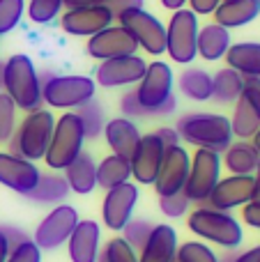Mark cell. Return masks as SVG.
Returning a JSON list of instances; mask_svg holds the SVG:
<instances>
[{"mask_svg": "<svg viewBox=\"0 0 260 262\" xmlns=\"http://www.w3.org/2000/svg\"><path fill=\"white\" fill-rule=\"evenodd\" d=\"M78 221H81V219H78L76 207H72V205H67V203L55 205L39 221V226L35 228L32 242H35L41 251H55L67 244V239L72 237Z\"/></svg>", "mask_w": 260, "mask_h": 262, "instance_id": "11", "label": "cell"}, {"mask_svg": "<svg viewBox=\"0 0 260 262\" xmlns=\"http://www.w3.org/2000/svg\"><path fill=\"white\" fill-rule=\"evenodd\" d=\"M5 88V60H0V92Z\"/></svg>", "mask_w": 260, "mask_h": 262, "instance_id": "54", "label": "cell"}, {"mask_svg": "<svg viewBox=\"0 0 260 262\" xmlns=\"http://www.w3.org/2000/svg\"><path fill=\"white\" fill-rule=\"evenodd\" d=\"M53 127L55 115L49 108H37L32 113H26V118L16 124V131L9 138V152L28 161L44 159L51 136H53Z\"/></svg>", "mask_w": 260, "mask_h": 262, "instance_id": "5", "label": "cell"}, {"mask_svg": "<svg viewBox=\"0 0 260 262\" xmlns=\"http://www.w3.org/2000/svg\"><path fill=\"white\" fill-rule=\"evenodd\" d=\"M175 262H219V255L205 244V242H184L178 246L175 253Z\"/></svg>", "mask_w": 260, "mask_h": 262, "instance_id": "35", "label": "cell"}, {"mask_svg": "<svg viewBox=\"0 0 260 262\" xmlns=\"http://www.w3.org/2000/svg\"><path fill=\"white\" fill-rule=\"evenodd\" d=\"M74 113L78 115L81 120V127H83V134H85V140H95L104 134V127H106V113H104V106L99 104L97 99H90L76 108Z\"/></svg>", "mask_w": 260, "mask_h": 262, "instance_id": "33", "label": "cell"}, {"mask_svg": "<svg viewBox=\"0 0 260 262\" xmlns=\"http://www.w3.org/2000/svg\"><path fill=\"white\" fill-rule=\"evenodd\" d=\"M9 255V244H7V237L3 235V230H0V262H5Z\"/></svg>", "mask_w": 260, "mask_h": 262, "instance_id": "53", "label": "cell"}, {"mask_svg": "<svg viewBox=\"0 0 260 262\" xmlns=\"http://www.w3.org/2000/svg\"><path fill=\"white\" fill-rule=\"evenodd\" d=\"M221 0H189V9H191L196 16H212L214 9L219 7Z\"/></svg>", "mask_w": 260, "mask_h": 262, "instance_id": "47", "label": "cell"}, {"mask_svg": "<svg viewBox=\"0 0 260 262\" xmlns=\"http://www.w3.org/2000/svg\"><path fill=\"white\" fill-rule=\"evenodd\" d=\"M85 51L92 60L104 62V60L124 58V55L138 53V44L120 23H113V26L104 28V30L97 32V35L88 37Z\"/></svg>", "mask_w": 260, "mask_h": 262, "instance_id": "14", "label": "cell"}, {"mask_svg": "<svg viewBox=\"0 0 260 262\" xmlns=\"http://www.w3.org/2000/svg\"><path fill=\"white\" fill-rule=\"evenodd\" d=\"M64 3L62 0H28L26 3V14L32 23L37 26H49L62 14Z\"/></svg>", "mask_w": 260, "mask_h": 262, "instance_id": "34", "label": "cell"}, {"mask_svg": "<svg viewBox=\"0 0 260 262\" xmlns=\"http://www.w3.org/2000/svg\"><path fill=\"white\" fill-rule=\"evenodd\" d=\"M69 191L76 195H88L97 189V163L90 152L83 149L72 163L62 170Z\"/></svg>", "mask_w": 260, "mask_h": 262, "instance_id": "23", "label": "cell"}, {"mask_svg": "<svg viewBox=\"0 0 260 262\" xmlns=\"http://www.w3.org/2000/svg\"><path fill=\"white\" fill-rule=\"evenodd\" d=\"M145 69H147L145 58H141L138 53L104 60L95 69V83L101 88H109V90L111 88H132V85H138Z\"/></svg>", "mask_w": 260, "mask_h": 262, "instance_id": "13", "label": "cell"}, {"mask_svg": "<svg viewBox=\"0 0 260 262\" xmlns=\"http://www.w3.org/2000/svg\"><path fill=\"white\" fill-rule=\"evenodd\" d=\"M189 166H191V154L182 147H166L164 161H161L159 175L155 180V191L159 195H173V193H182L184 184H187V175H189Z\"/></svg>", "mask_w": 260, "mask_h": 262, "instance_id": "16", "label": "cell"}, {"mask_svg": "<svg viewBox=\"0 0 260 262\" xmlns=\"http://www.w3.org/2000/svg\"><path fill=\"white\" fill-rule=\"evenodd\" d=\"M224 60H226V67L237 72L242 78H260V41H237V44H230Z\"/></svg>", "mask_w": 260, "mask_h": 262, "instance_id": "25", "label": "cell"}, {"mask_svg": "<svg viewBox=\"0 0 260 262\" xmlns=\"http://www.w3.org/2000/svg\"><path fill=\"white\" fill-rule=\"evenodd\" d=\"M242 85L244 78L237 72H233L230 67L216 69L212 74V99L216 104H235L242 97Z\"/></svg>", "mask_w": 260, "mask_h": 262, "instance_id": "31", "label": "cell"}, {"mask_svg": "<svg viewBox=\"0 0 260 262\" xmlns=\"http://www.w3.org/2000/svg\"><path fill=\"white\" fill-rule=\"evenodd\" d=\"M251 145H253V147H256V152L260 154V129L256 131V136H253V138H251Z\"/></svg>", "mask_w": 260, "mask_h": 262, "instance_id": "55", "label": "cell"}, {"mask_svg": "<svg viewBox=\"0 0 260 262\" xmlns=\"http://www.w3.org/2000/svg\"><path fill=\"white\" fill-rule=\"evenodd\" d=\"M5 262H41V249L32 239L21 242L18 246L9 249V255Z\"/></svg>", "mask_w": 260, "mask_h": 262, "instance_id": "41", "label": "cell"}, {"mask_svg": "<svg viewBox=\"0 0 260 262\" xmlns=\"http://www.w3.org/2000/svg\"><path fill=\"white\" fill-rule=\"evenodd\" d=\"M155 136L164 143V147H175V145H180L182 140H180V134L175 127H159L155 131Z\"/></svg>", "mask_w": 260, "mask_h": 262, "instance_id": "48", "label": "cell"}, {"mask_svg": "<svg viewBox=\"0 0 260 262\" xmlns=\"http://www.w3.org/2000/svg\"><path fill=\"white\" fill-rule=\"evenodd\" d=\"M187 228L203 242L216 244L226 251H237L244 242L242 223L230 212H219L207 205H198L187 219Z\"/></svg>", "mask_w": 260, "mask_h": 262, "instance_id": "3", "label": "cell"}, {"mask_svg": "<svg viewBox=\"0 0 260 262\" xmlns=\"http://www.w3.org/2000/svg\"><path fill=\"white\" fill-rule=\"evenodd\" d=\"M83 143H85V134H83L78 115L74 111H64L55 120L53 136H51L49 149H46L41 161L53 172H62L83 152Z\"/></svg>", "mask_w": 260, "mask_h": 262, "instance_id": "6", "label": "cell"}, {"mask_svg": "<svg viewBox=\"0 0 260 262\" xmlns=\"http://www.w3.org/2000/svg\"><path fill=\"white\" fill-rule=\"evenodd\" d=\"M164 154H166V147L155 136V131L141 136L132 159H129L134 182H136V184H147V186L155 184L157 175H159L161 161H164Z\"/></svg>", "mask_w": 260, "mask_h": 262, "instance_id": "17", "label": "cell"}, {"mask_svg": "<svg viewBox=\"0 0 260 262\" xmlns=\"http://www.w3.org/2000/svg\"><path fill=\"white\" fill-rule=\"evenodd\" d=\"M159 3H161V7L168 9V12H178V9L187 7L189 0H159Z\"/></svg>", "mask_w": 260, "mask_h": 262, "instance_id": "51", "label": "cell"}, {"mask_svg": "<svg viewBox=\"0 0 260 262\" xmlns=\"http://www.w3.org/2000/svg\"><path fill=\"white\" fill-rule=\"evenodd\" d=\"M120 111H122V118H127V120L147 118L145 108L141 106V101H138V97H136V90H127L120 97Z\"/></svg>", "mask_w": 260, "mask_h": 262, "instance_id": "42", "label": "cell"}, {"mask_svg": "<svg viewBox=\"0 0 260 262\" xmlns=\"http://www.w3.org/2000/svg\"><path fill=\"white\" fill-rule=\"evenodd\" d=\"M5 95L16 104V108L32 113L44 106L41 97V81L35 62L26 53H14L5 60Z\"/></svg>", "mask_w": 260, "mask_h": 262, "instance_id": "2", "label": "cell"}, {"mask_svg": "<svg viewBox=\"0 0 260 262\" xmlns=\"http://www.w3.org/2000/svg\"><path fill=\"white\" fill-rule=\"evenodd\" d=\"M189 207H191V200L184 195V191L173 195H159V209L168 219H182L189 212Z\"/></svg>", "mask_w": 260, "mask_h": 262, "instance_id": "40", "label": "cell"}, {"mask_svg": "<svg viewBox=\"0 0 260 262\" xmlns=\"http://www.w3.org/2000/svg\"><path fill=\"white\" fill-rule=\"evenodd\" d=\"M97 262H138V253L122 239V237H111L104 246Z\"/></svg>", "mask_w": 260, "mask_h": 262, "instance_id": "36", "label": "cell"}, {"mask_svg": "<svg viewBox=\"0 0 260 262\" xmlns=\"http://www.w3.org/2000/svg\"><path fill=\"white\" fill-rule=\"evenodd\" d=\"M132 180V163L129 159H122L118 154H109L97 163V186L101 189H113Z\"/></svg>", "mask_w": 260, "mask_h": 262, "instance_id": "30", "label": "cell"}, {"mask_svg": "<svg viewBox=\"0 0 260 262\" xmlns=\"http://www.w3.org/2000/svg\"><path fill=\"white\" fill-rule=\"evenodd\" d=\"M230 129H233V138L237 140H251L260 129V118L249 108V104L240 97L233 104V115H230Z\"/></svg>", "mask_w": 260, "mask_h": 262, "instance_id": "32", "label": "cell"}, {"mask_svg": "<svg viewBox=\"0 0 260 262\" xmlns=\"http://www.w3.org/2000/svg\"><path fill=\"white\" fill-rule=\"evenodd\" d=\"M41 81V97L49 108L76 111L85 101L95 99V78L83 74H53L39 72Z\"/></svg>", "mask_w": 260, "mask_h": 262, "instance_id": "4", "label": "cell"}, {"mask_svg": "<svg viewBox=\"0 0 260 262\" xmlns=\"http://www.w3.org/2000/svg\"><path fill=\"white\" fill-rule=\"evenodd\" d=\"M113 14L106 5H90V7L64 9L60 14V28L72 37H92L104 28L113 26Z\"/></svg>", "mask_w": 260, "mask_h": 262, "instance_id": "15", "label": "cell"}, {"mask_svg": "<svg viewBox=\"0 0 260 262\" xmlns=\"http://www.w3.org/2000/svg\"><path fill=\"white\" fill-rule=\"evenodd\" d=\"M118 23L134 37L138 49H143L150 55L166 53V26L155 16V14L143 9H132L118 16Z\"/></svg>", "mask_w": 260, "mask_h": 262, "instance_id": "10", "label": "cell"}, {"mask_svg": "<svg viewBox=\"0 0 260 262\" xmlns=\"http://www.w3.org/2000/svg\"><path fill=\"white\" fill-rule=\"evenodd\" d=\"M26 14V0H0V37L9 35Z\"/></svg>", "mask_w": 260, "mask_h": 262, "instance_id": "37", "label": "cell"}, {"mask_svg": "<svg viewBox=\"0 0 260 262\" xmlns=\"http://www.w3.org/2000/svg\"><path fill=\"white\" fill-rule=\"evenodd\" d=\"M138 195L141 191H138L136 182H124V184L106 191L104 200H101V221L109 230L122 232V228L134 219Z\"/></svg>", "mask_w": 260, "mask_h": 262, "instance_id": "12", "label": "cell"}, {"mask_svg": "<svg viewBox=\"0 0 260 262\" xmlns=\"http://www.w3.org/2000/svg\"><path fill=\"white\" fill-rule=\"evenodd\" d=\"M253 200H260V161L253 170Z\"/></svg>", "mask_w": 260, "mask_h": 262, "instance_id": "52", "label": "cell"}, {"mask_svg": "<svg viewBox=\"0 0 260 262\" xmlns=\"http://www.w3.org/2000/svg\"><path fill=\"white\" fill-rule=\"evenodd\" d=\"M258 161L260 154L251 145V140H233L221 154V166H226L230 175H253Z\"/></svg>", "mask_w": 260, "mask_h": 262, "instance_id": "27", "label": "cell"}, {"mask_svg": "<svg viewBox=\"0 0 260 262\" xmlns=\"http://www.w3.org/2000/svg\"><path fill=\"white\" fill-rule=\"evenodd\" d=\"M212 16L226 30L244 28L260 16V0H221Z\"/></svg>", "mask_w": 260, "mask_h": 262, "instance_id": "24", "label": "cell"}, {"mask_svg": "<svg viewBox=\"0 0 260 262\" xmlns=\"http://www.w3.org/2000/svg\"><path fill=\"white\" fill-rule=\"evenodd\" d=\"M69 193H72V191H69L67 182H64V175L51 170V172H41L37 186L30 193L23 195V198L32 200V203H37V205H53L55 207V205H62Z\"/></svg>", "mask_w": 260, "mask_h": 262, "instance_id": "28", "label": "cell"}, {"mask_svg": "<svg viewBox=\"0 0 260 262\" xmlns=\"http://www.w3.org/2000/svg\"><path fill=\"white\" fill-rule=\"evenodd\" d=\"M64 9H76V7H90V5H104L106 0H62Z\"/></svg>", "mask_w": 260, "mask_h": 262, "instance_id": "50", "label": "cell"}, {"mask_svg": "<svg viewBox=\"0 0 260 262\" xmlns=\"http://www.w3.org/2000/svg\"><path fill=\"white\" fill-rule=\"evenodd\" d=\"M230 30L219 23H207L198 30V58L205 62H219L230 49Z\"/></svg>", "mask_w": 260, "mask_h": 262, "instance_id": "26", "label": "cell"}, {"mask_svg": "<svg viewBox=\"0 0 260 262\" xmlns=\"http://www.w3.org/2000/svg\"><path fill=\"white\" fill-rule=\"evenodd\" d=\"M106 145L111 147V154H118L122 159H132L134 149H136L138 140H141V131H138L136 122L127 118H113V120H106V127L104 134Z\"/></svg>", "mask_w": 260, "mask_h": 262, "instance_id": "22", "label": "cell"}, {"mask_svg": "<svg viewBox=\"0 0 260 262\" xmlns=\"http://www.w3.org/2000/svg\"><path fill=\"white\" fill-rule=\"evenodd\" d=\"M230 262H260V244L253 249H247L242 253H235V258Z\"/></svg>", "mask_w": 260, "mask_h": 262, "instance_id": "49", "label": "cell"}, {"mask_svg": "<svg viewBox=\"0 0 260 262\" xmlns=\"http://www.w3.org/2000/svg\"><path fill=\"white\" fill-rule=\"evenodd\" d=\"M242 99L249 104V108L260 118V78H244Z\"/></svg>", "mask_w": 260, "mask_h": 262, "instance_id": "43", "label": "cell"}, {"mask_svg": "<svg viewBox=\"0 0 260 262\" xmlns=\"http://www.w3.org/2000/svg\"><path fill=\"white\" fill-rule=\"evenodd\" d=\"M253 200V175H228L221 177L207 198V207L219 212H233Z\"/></svg>", "mask_w": 260, "mask_h": 262, "instance_id": "18", "label": "cell"}, {"mask_svg": "<svg viewBox=\"0 0 260 262\" xmlns=\"http://www.w3.org/2000/svg\"><path fill=\"white\" fill-rule=\"evenodd\" d=\"M16 104L9 99V95L0 92V143H9L16 131Z\"/></svg>", "mask_w": 260, "mask_h": 262, "instance_id": "39", "label": "cell"}, {"mask_svg": "<svg viewBox=\"0 0 260 262\" xmlns=\"http://www.w3.org/2000/svg\"><path fill=\"white\" fill-rule=\"evenodd\" d=\"M178 90L191 101L212 99V74L201 67H184L178 76Z\"/></svg>", "mask_w": 260, "mask_h": 262, "instance_id": "29", "label": "cell"}, {"mask_svg": "<svg viewBox=\"0 0 260 262\" xmlns=\"http://www.w3.org/2000/svg\"><path fill=\"white\" fill-rule=\"evenodd\" d=\"M198 16L189 7L173 12L166 26V53L175 64H189L198 58Z\"/></svg>", "mask_w": 260, "mask_h": 262, "instance_id": "7", "label": "cell"}, {"mask_svg": "<svg viewBox=\"0 0 260 262\" xmlns=\"http://www.w3.org/2000/svg\"><path fill=\"white\" fill-rule=\"evenodd\" d=\"M178 232L168 223H155L147 242L138 251V262H175Z\"/></svg>", "mask_w": 260, "mask_h": 262, "instance_id": "21", "label": "cell"}, {"mask_svg": "<svg viewBox=\"0 0 260 262\" xmlns=\"http://www.w3.org/2000/svg\"><path fill=\"white\" fill-rule=\"evenodd\" d=\"M180 134V140L187 145H193L196 149H212L224 154L226 147L233 143V129L230 120L221 113H187L175 124Z\"/></svg>", "mask_w": 260, "mask_h": 262, "instance_id": "1", "label": "cell"}, {"mask_svg": "<svg viewBox=\"0 0 260 262\" xmlns=\"http://www.w3.org/2000/svg\"><path fill=\"white\" fill-rule=\"evenodd\" d=\"M101 253V228L92 219H81L67 239V255L72 262H97Z\"/></svg>", "mask_w": 260, "mask_h": 262, "instance_id": "20", "label": "cell"}, {"mask_svg": "<svg viewBox=\"0 0 260 262\" xmlns=\"http://www.w3.org/2000/svg\"><path fill=\"white\" fill-rule=\"evenodd\" d=\"M104 5L111 9L113 18L118 21V16H122L124 12H132V9H143L145 0H106Z\"/></svg>", "mask_w": 260, "mask_h": 262, "instance_id": "44", "label": "cell"}, {"mask_svg": "<svg viewBox=\"0 0 260 262\" xmlns=\"http://www.w3.org/2000/svg\"><path fill=\"white\" fill-rule=\"evenodd\" d=\"M41 170L35 161H28L12 152H0V184L14 193H30L39 182Z\"/></svg>", "mask_w": 260, "mask_h": 262, "instance_id": "19", "label": "cell"}, {"mask_svg": "<svg viewBox=\"0 0 260 262\" xmlns=\"http://www.w3.org/2000/svg\"><path fill=\"white\" fill-rule=\"evenodd\" d=\"M242 221L249 228H256L260 230V200H251L242 207Z\"/></svg>", "mask_w": 260, "mask_h": 262, "instance_id": "46", "label": "cell"}, {"mask_svg": "<svg viewBox=\"0 0 260 262\" xmlns=\"http://www.w3.org/2000/svg\"><path fill=\"white\" fill-rule=\"evenodd\" d=\"M221 180V154L212 149H196L191 154V166H189L184 195L191 203L205 205L212 189Z\"/></svg>", "mask_w": 260, "mask_h": 262, "instance_id": "8", "label": "cell"}, {"mask_svg": "<svg viewBox=\"0 0 260 262\" xmlns=\"http://www.w3.org/2000/svg\"><path fill=\"white\" fill-rule=\"evenodd\" d=\"M0 230H3V235L7 237V244H9V249H14V246H18L21 242H28V239H32L30 235H28L23 228H16V226H12V223H0Z\"/></svg>", "mask_w": 260, "mask_h": 262, "instance_id": "45", "label": "cell"}, {"mask_svg": "<svg viewBox=\"0 0 260 262\" xmlns=\"http://www.w3.org/2000/svg\"><path fill=\"white\" fill-rule=\"evenodd\" d=\"M173 85L175 76L170 64L164 60H152L136 85V97L145 108V115H159V108L173 97Z\"/></svg>", "mask_w": 260, "mask_h": 262, "instance_id": "9", "label": "cell"}, {"mask_svg": "<svg viewBox=\"0 0 260 262\" xmlns=\"http://www.w3.org/2000/svg\"><path fill=\"white\" fill-rule=\"evenodd\" d=\"M152 228H155V223L147 221V219H132V221L122 228V239L138 253V251L143 249V244L147 242V237H150Z\"/></svg>", "mask_w": 260, "mask_h": 262, "instance_id": "38", "label": "cell"}]
</instances>
